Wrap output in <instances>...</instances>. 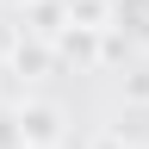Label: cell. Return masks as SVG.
Returning a JSON list of instances; mask_svg holds the SVG:
<instances>
[{"mask_svg":"<svg viewBox=\"0 0 149 149\" xmlns=\"http://www.w3.org/2000/svg\"><path fill=\"white\" fill-rule=\"evenodd\" d=\"M0 149H25V143H19V106L0 112Z\"/></svg>","mask_w":149,"mask_h":149,"instance_id":"3","label":"cell"},{"mask_svg":"<svg viewBox=\"0 0 149 149\" xmlns=\"http://www.w3.org/2000/svg\"><path fill=\"white\" fill-rule=\"evenodd\" d=\"M19 143L25 149H62L68 143V112L56 100H25L19 106Z\"/></svg>","mask_w":149,"mask_h":149,"instance_id":"1","label":"cell"},{"mask_svg":"<svg viewBox=\"0 0 149 149\" xmlns=\"http://www.w3.org/2000/svg\"><path fill=\"white\" fill-rule=\"evenodd\" d=\"M37 0H0V13H31Z\"/></svg>","mask_w":149,"mask_h":149,"instance_id":"5","label":"cell"},{"mask_svg":"<svg viewBox=\"0 0 149 149\" xmlns=\"http://www.w3.org/2000/svg\"><path fill=\"white\" fill-rule=\"evenodd\" d=\"M106 31L149 56V0H106Z\"/></svg>","mask_w":149,"mask_h":149,"instance_id":"2","label":"cell"},{"mask_svg":"<svg viewBox=\"0 0 149 149\" xmlns=\"http://www.w3.org/2000/svg\"><path fill=\"white\" fill-rule=\"evenodd\" d=\"M87 149H130V143H124V130H93Z\"/></svg>","mask_w":149,"mask_h":149,"instance_id":"4","label":"cell"}]
</instances>
